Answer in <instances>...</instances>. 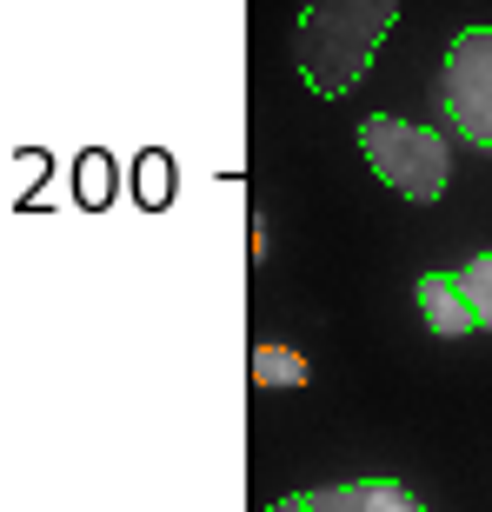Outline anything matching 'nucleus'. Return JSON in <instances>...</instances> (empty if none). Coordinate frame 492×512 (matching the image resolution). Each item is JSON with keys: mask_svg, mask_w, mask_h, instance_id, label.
<instances>
[{"mask_svg": "<svg viewBox=\"0 0 492 512\" xmlns=\"http://www.w3.org/2000/svg\"><path fill=\"white\" fill-rule=\"evenodd\" d=\"M419 313H426V326H433L439 340H459V333H473V306H466V286H459V273H426L419 280Z\"/></svg>", "mask_w": 492, "mask_h": 512, "instance_id": "obj_5", "label": "nucleus"}, {"mask_svg": "<svg viewBox=\"0 0 492 512\" xmlns=\"http://www.w3.org/2000/svg\"><path fill=\"white\" fill-rule=\"evenodd\" d=\"M439 114H446L453 140L492 153V27H466V34L446 47Z\"/></svg>", "mask_w": 492, "mask_h": 512, "instance_id": "obj_3", "label": "nucleus"}, {"mask_svg": "<svg viewBox=\"0 0 492 512\" xmlns=\"http://www.w3.org/2000/svg\"><path fill=\"white\" fill-rule=\"evenodd\" d=\"M459 286H466V306H473V320L492 333V253H473V260L459 266Z\"/></svg>", "mask_w": 492, "mask_h": 512, "instance_id": "obj_7", "label": "nucleus"}, {"mask_svg": "<svg viewBox=\"0 0 492 512\" xmlns=\"http://www.w3.org/2000/svg\"><path fill=\"white\" fill-rule=\"evenodd\" d=\"M399 479H353V486H320V493H293L266 512H386Z\"/></svg>", "mask_w": 492, "mask_h": 512, "instance_id": "obj_4", "label": "nucleus"}, {"mask_svg": "<svg viewBox=\"0 0 492 512\" xmlns=\"http://www.w3.org/2000/svg\"><path fill=\"white\" fill-rule=\"evenodd\" d=\"M253 386H266V393L306 386V360L293 346H253Z\"/></svg>", "mask_w": 492, "mask_h": 512, "instance_id": "obj_6", "label": "nucleus"}, {"mask_svg": "<svg viewBox=\"0 0 492 512\" xmlns=\"http://www.w3.org/2000/svg\"><path fill=\"white\" fill-rule=\"evenodd\" d=\"M399 0H313L293 34V67L320 100H340L373 67V47L393 34Z\"/></svg>", "mask_w": 492, "mask_h": 512, "instance_id": "obj_1", "label": "nucleus"}, {"mask_svg": "<svg viewBox=\"0 0 492 512\" xmlns=\"http://www.w3.org/2000/svg\"><path fill=\"white\" fill-rule=\"evenodd\" d=\"M360 153L373 160V173L406 200H439L446 193V173H453V153H446V133L413 127V120L393 114H366L360 120Z\"/></svg>", "mask_w": 492, "mask_h": 512, "instance_id": "obj_2", "label": "nucleus"}, {"mask_svg": "<svg viewBox=\"0 0 492 512\" xmlns=\"http://www.w3.org/2000/svg\"><path fill=\"white\" fill-rule=\"evenodd\" d=\"M386 512H426V506H419V499H413V493H406V486H399V493H393V499H386Z\"/></svg>", "mask_w": 492, "mask_h": 512, "instance_id": "obj_8", "label": "nucleus"}]
</instances>
